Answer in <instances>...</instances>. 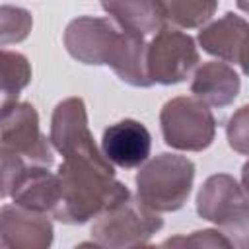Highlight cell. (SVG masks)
Segmentation results:
<instances>
[{"label":"cell","instance_id":"cell-21","mask_svg":"<svg viewBox=\"0 0 249 249\" xmlns=\"http://www.w3.org/2000/svg\"><path fill=\"white\" fill-rule=\"evenodd\" d=\"M228 140L233 150L239 154H247V107L243 105L228 124Z\"/></svg>","mask_w":249,"mask_h":249},{"label":"cell","instance_id":"cell-14","mask_svg":"<svg viewBox=\"0 0 249 249\" xmlns=\"http://www.w3.org/2000/svg\"><path fill=\"white\" fill-rule=\"evenodd\" d=\"M191 91L196 99H200L206 105L224 107L237 97L239 76L226 62H206L195 72Z\"/></svg>","mask_w":249,"mask_h":249},{"label":"cell","instance_id":"cell-13","mask_svg":"<svg viewBox=\"0 0 249 249\" xmlns=\"http://www.w3.org/2000/svg\"><path fill=\"white\" fill-rule=\"evenodd\" d=\"M16 204L35 212H53L60 198L58 177L45 165H29L19 175L10 195Z\"/></svg>","mask_w":249,"mask_h":249},{"label":"cell","instance_id":"cell-7","mask_svg":"<svg viewBox=\"0 0 249 249\" xmlns=\"http://www.w3.org/2000/svg\"><path fill=\"white\" fill-rule=\"evenodd\" d=\"M198 62V51L193 41L183 31L161 27L156 37L146 45V76L150 84H177L189 76V72Z\"/></svg>","mask_w":249,"mask_h":249},{"label":"cell","instance_id":"cell-19","mask_svg":"<svg viewBox=\"0 0 249 249\" xmlns=\"http://www.w3.org/2000/svg\"><path fill=\"white\" fill-rule=\"evenodd\" d=\"M25 167L27 165L21 156L0 146V198L12 195L14 185L18 183V179Z\"/></svg>","mask_w":249,"mask_h":249},{"label":"cell","instance_id":"cell-17","mask_svg":"<svg viewBox=\"0 0 249 249\" xmlns=\"http://www.w3.org/2000/svg\"><path fill=\"white\" fill-rule=\"evenodd\" d=\"M165 21L177 27L193 29L206 23L218 6V0H158Z\"/></svg>","mask_w":249,"mask_h":249},{"label":"cell","instance_id":"cell-1","mask_svg":"<svg viewBox=\"0 0 249 249\" xmlns=\"http://www.w3.org/2000/svg\"><path fill=\"white\" fill-rule=\"evenodd\" d=\"M64 45L84 64L111 66L123 82L136 88L152 86L144 64V37L121 29L107 18L82 16L72 19L64 31Z\"/></svg>","mask_w":249,"mask_h":249},{"label":"cell","instance_id":"cell-5","mask_svg":"<svg viewBox=\"0 0 249 249\" xmlns=\"http://www.w3.org/2000/svg\"><path fill=\"white\" fill-rule=\"evenodd\" d=\"M161 132L167 146L200 152L214 140L216 121L206 103L193 97H173L160 113Z\"/></svg>","mask_w":249,"mask_h":249},{"label":"cell","instance_id":"cell-9","mask_svg":"<svg viewBox=\"0 0 249 249\" xmlns=\"http://www.w3.org/2000/svg\"><path fill=\"white\" fill-rule=\"evenodd\" d=\"M51 142L54 150H58L62 156H103L93 142V136L88 126L86 105L80 97H68L54 107L51 121Z\"/></svg>","mask_w":249,"mask_h":249},{"label":"cell","instance_id":"cell-12","mask_svg":"<svg viewBox=\"0 0 249 249\" xmlns=\"http://www.w3.org/2000/svg\"><path fill=\"white\" fill-rule=\"evenodd\" d=\"M247 21L237 14H226L198 33L200 47L226 62H233L247 72Z\"/></svg>","mask_w":249,"mask_h":249},{"label":"cell","instance_id":"cell-2","mask_svg":"<svg viewBox=\"0 0 249 249\" xmlns=\"http://www.w3.org/2000/svg\"><path fill=\"white\" fill-rule=\"evenodd\" d=\"M56 177L60 198L53 214L66 224H84L130 195L128 189L115 179L113 165L105 156H64Z\"/></svg>","mask_w":249,"mask_h":249},{"label":"cell","instance_id":"cell-11","mask_svg":"<svg viewBox=\"0 0 249 249\" xmlns=\"http://www.w3.org/2000/svg\"><path fill=\"white\" fill-rule=\"evenodd\" d=\"M152 148V136L148 128L134 121L124 119L109 128H105L101 138V154L109 163H115L124 169H132L142 165Z\"/></svg>","mask_w":249,"mask_h":249},{"label":"cell","instance_id":"cell-6","mask_svg":"<svg viewBox=\"0 0 249 249\" xmlns=\"http://www.w3.org/2000/svg\"><path fill=\"white\" fill-rule=\"evenodd\" d=\"M196 212L239 237L241 247L247 241V196L243 187L228 173H216L204 181L196 196Z\"/></svg>","mask_w":249,"mask_h":249},{"label":"cell","instance_id":"cell-18","mask_svg":"<svg viewBox=\"0 0 249 249\" xmlns=\"http://www.w3.org/2000/svg\"><path fill=\"white\" fill-rule=\"evenodd\" d=\"M33 25L27 10L18 6H0V47L23 41Z\"/></svg>","mask_w":249,"mask_h":249},{"label":"cell","instance_id":"cell-3","mask_svg":"<svg viewBox=\"0 0 249 249\" xmlns=\"http://www.w3.org/2000/svg\"><path fill=\"white\" fill-rule=\"evenodd\" d=\"M195 165L185 156L160 154L150 160L136 175L138 198L156 212L181 208L191 193Z\"/></svg>","mask_w":249,"mask_h":249},{"label":"cell","instance_id":"cell-16","mask_svg":"<svg viewBox=\"0 0 249 249\" xmlns=\"http://www.w3.org/2000/svg\"><path fill=\"white\" fill-rule=\"evenodd\" d=\"M31 82L29 60L16 51L0 49V115L18 101L19 91Z\"/></svg>","mask_w":249,"mask_h":249},{"label":"cell","instance_id":"cell-4","mask_svg":"<svg viewBox=\"0 0 249 249\" xmlns=\"http://www.w3.org/2000/svg\"><path fill=\"white\" fill-rule=\"evenodd\" d=\"M91 226L95 245L103 247H138L144 245L161 226L163 220L140 198L130 195L103 210Z\"/></svg>","mask_w":249,"mask_h":249},{"label":"cell","instance_id":"cell-15","mask_svg":"<svg viewBox=\"0 0 249 249\" xmlns=\"http://www.w3.org/2000/svg\"><path fill=\"white\" fill-rule=\"evenodd\" d=\"M101 6L121 29L142 37L160 31L165 23L158 0H101Z\"/></svg>","mask_w":249,"mask_h":249},{"label":"cell","instance_id":"cell-8","mask_svg":"<svg viewBox=\"0 0 249 249\" xmlns=\"http://www.w3.org/2000/svg\"><path fill=\"white\" fill-rule=\"evenodd\" d=\"M0 146L21 156L33 165H53V150L39 128L33 105L16 101L0 115Z\"/></svg>","mask_w":249,"mask_h":249},{"label":"cell","instance_id":"cell-20","mask_svg":"<svg viewBox=\"0 0 249 249\" xmlns=\"http://www.w3.org/2000/svg\"><path fill=\"white\" fill-rule=\"evenodd\" d=\"M161 245H202V247H231V241L224 237L220 231L214 230H204V231H195L191 237H175L167 239Z\"/></svg>","mask_w":249,"mask_h":249},{"label":"cell","instance_id":"cell-10","mask_svg":"<svg viewBox=\"0 0 249 249\" xmlns=\"http://www.w3.org/2000/svg\"><path fill=\"white\" fill-rule=\"evenodd\" d=\"M53 241V224L43 212L19 204L0 208V247L43 249Z\"/></svg>","mask_w":249,"mask_h":249}]
</instances>
